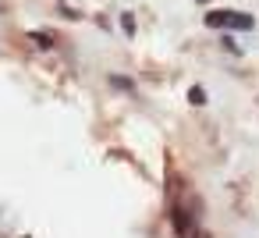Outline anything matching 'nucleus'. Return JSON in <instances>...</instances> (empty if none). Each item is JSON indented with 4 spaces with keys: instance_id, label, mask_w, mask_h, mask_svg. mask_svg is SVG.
Masks as SVG:
<instances>
[{
    "instance_id": "nucleus-1",
    "label": "nucleus",
    "mask_w": 259,
    "mask_h": 238,
    "mask_svg": "<svg viewBox=\"0 0 259 238\" xmlns=\"http://www.w3.org/2000/svg\"><path fill=\"white\" fill-rule=\"evenodd\" d=\"M206 25H213V29H220V25H227V29H252L255 18L252 15H241V11H209L206 15Z\"/></svg>"
},
{
    "instance_id": "nucleus-2",
    "label": "nucleus",
    "mask_w": 259,
    "mask_h": 238,
    "mask_svg": "<svg viewBox=\"0 0 259 238\" xmlns=\"http://www.w3.org/2000/svg\"><path fill=\"white\" fill-rule=\"evenodd\" d=\"M170 220H174V227H178L181 238H192V224H188V213H185V210H174Z\"/></svg>"
},
{
    "instance_id": "nucleus-3",
    "label": "nucleus",
    "mask_w": 259,
    "mask_h": 238,
    "mask_svg": "<svg viewBox=\"0 0 259 238\" xmlns=\"http://www.w3.org/2000/svg\"><path fill=\"white\" fill-rule=\"evenodd\" d=\"M188 100H192L195 107H202V103H206V89H202V86H192V89H188Z\"/></svg>"
},
{
    "instance_id": "nucleus-4",
    "label": "nucleus",
    "mask_w": 259,
    "mask_h": 238,
    "mask_svg": "<svg viewBox=\"0 0 259 238\" xmlns=\"http://www.w3.org/2000/svg\"><path fill=\"white\" fill-rule=\"evenodd\" d=\"M32 39H36L43 50H50V47H54V36H50V32H32Z\"/></svg>"
},
{
    "instance_id": "nucleus-5",
    "label": "nucleus",
    "mask_w": 259,
    "mask_h": 238,
    "mask_svg": "<svg viewBox=\"0 0 259 238\" xmlns=\"http://www.w3.org/2000/svg\"><path fill=\"white\" fill-rule=\"evenodd\" d=\"M121 29H124L128 36H135V18H132V15H121Z\"/></svg>"
},
{
    "instance_id": "nucleus-6",
    "label": "nucleus",
    "mask_w": 259,
    "mask_h": 238,
    "mask_svg": "<svg viewBox=\"0 0 259 238\" xmlns=\"http://www.w3.org/2000/svg\"><path fill=\"white\" fill-rule=\"evenodd\" d=\"M110 86H114V89H132V78H121V75H110Z\"/></svg>"
}]
</instances>
